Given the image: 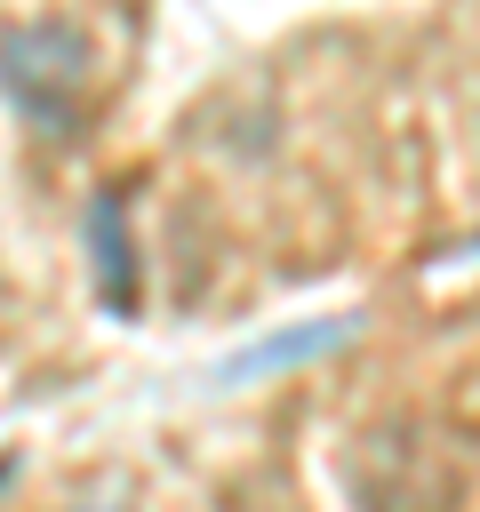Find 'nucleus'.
I'll use <instances>...</instances> for the list:
<instances>
[{
    "label": "nucleus",
    "instance_id": "nucleus-1",
    "mask_svg": "<svg viewBox=\"0 0 480 512\" xmlns=\"http://www.w3.org/2000/svg\"><path fill=\"white\" fill-rule=\"evenodd\" d=\"M0 88L40 136H80L88 88H96V48L64 16H32L0 32Z\"/></svg>",
    "mask_w": 480,
    "mask_h": 512
},
{
    "label": "nucleus",
    "instance_id": "nucleus-2",
    "mask_svg": "<svg viewBox=\"0 0 480 512\" xmlns=\"http://www.w3.org/2000/svg\"><path fill=\"white\" fill-rule=\"evenodd\" d=\"M88 248H96V288L104 312H136V248H128V200L104 192L88 208Z\"/></svg>",
    "mask_w": 480,
    "mask_h": 512
},
{
    "label": "nucleus",
    "instance_id": "nucleus-3",
    "mask_svg": "<svg viewBox=\"0 0 480 512\" xmlns=\"http://www.w3.org/2000/svg\"><path fill=\"white\" fill-rule=\"evenodd\" d=\"M328 344H344V320H320V328H304V336H272V344L240 352V376H256V368H280V360H312V352H328Z\"/></svg>",
    "mask_w": 480,
    "mask_h": 512
}]
</instances>
